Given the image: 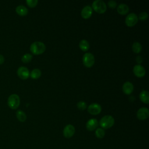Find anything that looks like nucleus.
I'll use <instances>...</instances> for the list:
<instances>
[{
	"mask_svg": "<svg viewBox=\"0 0 149 149\" xmlns=\"http://www.w3.org/2000/svg\"><path fill=\"white\" fill-rule=\"evenodd\" d=\"M30 49L33 54L40 55L45 51V45L41 41H35L31 44Z\"/></svg>",
	"mask_w": 149,
	"mask_h": 149,
	"instance_id": "1",
	"label": "nucleus"
},
{
	"mask_svg": "<svg viewBox=\"0 0 149 149\" xmlns=\"http://www.w3.org/2000/svg\"><path fill=\"white\" fill-rule=\"evenodd\" d=\"M115 123L114 118L111 115H105L100 120V126L104 129H109Z\"/></svg>",
	"mask_w": 149,
	"mask_h": 149,
	"instance_id": "2",
	"label": "nucleus"
},
{
	"mask_svg": "<svg viewBox=\"0 0 149 149\" xmlns=\"http://www.w3.org/2000/svg\"><path fill=\"white\" fill-rule=\"evenodd\" d=\"M20 98L19 96L16 94H12L9 95L8 98V105L12 109H17L20 105Z\"/></svg>",
	"mask_w": 149,
	"mask_h": 149,
	"instance_id": "3",
	"label": "nucleus"
},
{
	"mask_svg": "<svg viewBox=\"0 0 149 149\" xmlns=\"http://www.w3.org/2000/svg\"><path fill=\"white\" fill-rule=\"evenodd\" d=\"M92 7L93 9L98 13H103L107 10L105 3L101 0H95L93 2Z\"/></svg>",
	"mask_w": 149,
	"mask_h": 149,
	"instance_id": "4",
	"label": "nucleus"
},
{
	"mask_svg": "<svg viewBox=\"0 0 149 149\" xmlns=\"http://www.w3.org/2000/svg\"><path fill=\"white\" fill-rule=\"evenodd\" d=\"M95 58L94 55L90 52H87L83 56V63L87 68H90L94 64Z\"/></svg>",
	"mask_w": 149,
	"mask_h": 149,
	"instance_id": "5",
	"label": "nucleus"
},
{
	"mask_svg": "<svg viewBox=\"0 0 149 149\" xmlns=\"http://www.w3.org/2000/svg\"><path fill=\"white\" fill-rule=\"evenodd\" d=\"M137 16L134 13H130L129 14L125 19V23L129 27H132L134 26L138 21Z\"/></svg>",
	"mask_w": 149,
	"mask_h": 149,
	"instance_id": "6",
	"label": "nucleus"
},
{
	"mask_svg": "<svg viewBox=\"0 0 149 149\" xmlns=\"http://www.w3.org/2000/svg\"><path fill=\"white\" fill-rule=\"evenodd\" d=\"M75 133V128L74 127L70 124L67 125L63 129V136L67 139H69L72 137Z\"/></svg>",
	"mask_w": 149,
	"mask_h": 149,
	"instance_id": "7",
	"label": "nucleus"
},
{
	"mask_svg": "<svg viewBox=\"0 0 149 149\" xmlns=\"http://www.w3.org/2000/svg\"><path fill=\"white\" fill-rule=\"evenodd\" d=\"M17 74L18 76L23 80L27 79L30 76V72L29 69L24 66H20L17 70Z\"/></svg>",
	"mask_w": 149,
	"mask_h": 149,
	"instance_id": "8",
	"label": "nucleus"
},
{
	"mask_svg": "<svg viewBox=\"0 0 149 149\" xmlns=\"http://www.w3.org/2000/svg\"><path fill=\"white\" fill-rule=\"evenodd\" d=\"M149 116V110L148 108L142 107L139 109L137 112V117L139 120H145Z\"/></svg>",
	"mask_w": 149,
	"mask_h": 149,
	"instance_id": "9",
	"label": "nucleus"
},
{
	"mask_svg": "<svg viewBox=\"0 0 149 149\" xmlns=\"http://www.w3.org/2000/svg\"><path fill=\"white\" fill-rule=\"evenodd\" d=\"M87 111L91 115H97L101 112V107L97 103H93L88 106Z\"/></svg>",
	"mask_w": 149,
	"mask_h": 149,
	"instance_id": "10",
	"label": "nucleus"
},
{
	"mask_svg": "<svg viewBox=\"0 0 149 149\" xmlns=\"http://www.w3.org/2000/svg\"><path fill=\"white\" fill-rule=\"evenodd\" d=\"M133 73L134 74L139 77H143L146 74V70L143 66L140 65H135L133 67Z\"/></svg>",
	"mask_w": 149,
	"mask_h": 149,
	"instance_id": "11",
	"label": "nucleus"
},
{
	"mask_svg": "<svg viewBox=\"0 0 149 149\" xmlns=\"http://www.w3.org/2000/svg\"><path fill=\"white\" fill-rule=\"evenodd\" d=\"M98 120L95 118H92L89 119L86 125V129L89 131H93L96 129L98 127Z\"/></svg>",
	"mask_w": 149,
	"mask_h": 149,
	"instance_id": "12",
	"label": "nucleus"
},
{
	"mask_svg": "<svg viewBox=\"0 0 149 149\" xmlns=\"http://www.w3.org/2000/svg\"><path fill=\"white\" fill-rule=\"evenodd\" d=\"M92 12H93L92 8L89 5H87L82 9L81 12V15L83 18L87 19H88L91 16Z\"/></svg>",
	"mask_w": 149,
	"mask_h": 149,
	"instance_id": "13",
	"label": "nucleus"
},
{
	"mask_svg": "<svg viewBox=\"0 0 149 149\" xmlns=\"http://www.w3.org/2000/svg\"><path fill=\"white\" fill-rule=\"evenodd\" d=\"M133 85L130 81H126L125 83H124L122 86V90L123 93L127 95L130 94L133 92Z\"/></svg>",
	"mask_w": 149,
	"mask_h": 149,
	"instance_id": "14",
	"label": "nucleus"
},
{
	"mask_svg": "<svg viewBox=\"0 0 149 149\" xmlns=\"http://www.w3.org/2000/svg\"><path fill=\"white\" fill-rule=\"evenodd\" d=\"M129 8L125 3H120L117 7V11L120 15H126L129 12Z\"/></svg>",
	"mask_w": 149,
	"mask_h": 149,
	"instance_id": "15",
	"label": "nucleus"
},
{
	"mask_svg": "<svg viewBox=\"0 0 149 149\" xmlns=\"http://www.w3.org/2000/svg\"><path fill=\"white\" fill-rule=\"evenodd\" d=\"M16 12L20 16H25L28 13V9L23 5H19L16 8Z\"/></svg>",
	"mask_w": 149,
	"mask_h": 149,
	"instance_id": "16",
	"label": "nucleus"
},
{
	"mask_svg": "<svg viewBox=\"0 0 149 149\" xmlns=\"http://www.w3.org/2000/svg\"><path fill=\"white\" fill-rule=\"evenodd\" d=\"M140 98L142 102L145 104L149 103V94L148 91L146 90H143L140 94Z\"/></svg>",
	"mask_w": 149,
	"mask_h": 149,
	"instance_id": "17",
	"label": "nucleus"
},
{
	"mask_svg": "<svg viewBox=\"0 0 149 149\" xmlns=\"http://www.w3.org/2000/svg\"><path fill=\"white\" fill-rule=\"evenodd\" d=\"M16 116L17 119L21 122H24L27 118L26 115L24 113V112H23L22 110H18L17 111L16 113Z\"/></svg>",
	"mask_w": 149,
	"mask_h": 149,
	"instance_id": "18",
	"label": "nucleus"
},
{
	"mask_svg": "<svg viewBox=\"0 0 149 149\" xmlns=\"http://www.w3.org/2000/svg\"><path fill=\"white\" fill-rule=\"evenodd\" d=\"M79 47L82 51H87L90 48V45L87 40H82L79 42Z\"/></svg>",
	"mask_w": 149,
	"mask_h": 149,
	"instance_id": "19",
	"label": "nucleus"
},
{
	"mask_svg": "<svg viewBox=\"0 0 149 149\" xmlns=\"http://www.w3.org/2000/svg\"><path fill=\"white\" fill-rule=\"evenodd\" d=\"M41 74V72L39 69H34L30 73V76L33 79H38Z\"/></svg>",
	"mask_w": 149,
	"mask_h": 149,
	"instance_id": "20",
	"label": "nucleus"
},
{
	"mask_svg": "<svg viewBox=\"0 0 149 149\" xmlns=\"http://www.w3.org/2000/svg\"><path fill=\"white\" fill-rule=\"evenodd\" d=\"M142 47L141 44H140L139 42H134L132 45V50L135 53H140L141 51Z\"/></svg>",
	"mask_w": 149,
	"mask_h": 149,
	"instance_id": "21",
	"label": "nucleus"
},
{
	"mask_svg": "<svg viewBox=\"0 0 149 149\" xmlns=\"http://www.w3.org/2000/svg\"><path fill=\"white\" fill-rule=\"evenodd\" d=\"M95 136L98 139H102L105 136V131L102 128H97L95 132Z\"/></svg>",
	"mask_w": 149,
	"mask_h": 149,
	"instance_id": "22",
	"label": "nucleus"
},
{
	"mask_svg": "<svg viewBox=\"0 0 149 149\" xmlns=\"http://www.w3.org/2000/svg\"><path fill=\"white\" fill-rule=\"evenodd\" d=\"M32 58H33V56L31 54L29 53L25 54L22 57V61L24 63H28L31 61Z\"/></svg>",
	"mask_w": 149,
	"mask_h": 149,
	"instance_id": "23",
	"label": "nucleus"
},
{
	"mask_svg": "<svg viewBox=\"0 0 149 149\" xmlns=\"http://www.w3.org/2000/svg\"><path fill=\"white\" fill-rule=\"evenodd\" d=\"M26 3L27 4V5L29 7L33 8V7H35L37 5L38 1L37 0H27Z\"/></svg>",
	"mask_w": 149,
	"mask_h": 149,
	"instance_id": "24",
	"label": "nucleus"
},
{
	"mask_svg": "<svg viewBox=\"0 0 149 149\" xmlns=\"http://www.w3.org/2000/svg\"><path fill=\"white\" fill-rule=\"evenodd\" d=\"M77 108L80 110H84L87 108V104L84 101H79L77 103Z\"/></svg>",
	"mask_w": 149,
	"mask_h": 149,
	"instance_id": "25",
	"label": "nucleus"
},
{
	"mask_svg": "<svg viewBox=\"0 0 149 149\" xmlns=\"http://www.w3.org/2000/svg\"><path fill=\"white\" fill-rule=\"evenodd\" d=\"M148 15L147 12H143L139 14L138 19H139L141 20H145L148 18Z\"/></svg>",
	"mask_w": 149,
	"mask_h": 149,
	"instance_id": "26",
	"label": "nucleus"
},
{
	"mask_svg": "<svg viewBox=\"0 0 149 149\" xmlns=\"http://www.w3.org/2000/svg\"><path fill=\"white\" fill-rule=\"evenodd\" d=\"M108 5L109 7L111 8H115L116 7L117 3L116 1H115L113 0H111V1H108Z\"/></svg>",
	"mask_w": 149,
	"mask_h": 149,
	"instance_id": "27",
	"label": "nucleus"
},
{
	"mask_svg": "<svg viewBox=\"0 0 149 149\" xmlns=\"http://www.w3.org/2000/svg\"><path fill=\"white\" fill-rule=\"evenodd\" d=\"M142 61H143V59L141 56H138L136 57V61L138 63L140 64L142 62Z\"/></svg>",
	"mask_w": 149,
	"mask_h": 149,
	"instance_id": "28",
	"label": "nucleus"
},
{
	"mask_svg": "<svg viewBox=\"0 0 149 149\" xmlns=\"http://www.w3.org/2000/svg\"><path fill=\"white\" fill-rule=\"evenodd\" d=\"M5 61V58L2 55L0 54V65H2Z\"/></svg>",
	"mask_w": 149,
	"mask_h": 149,
	"instance_id": "29",
	"label": "nucleus"
}]
</instances>
